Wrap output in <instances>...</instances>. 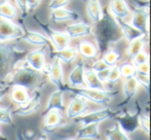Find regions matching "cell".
<instances>
[{
    "instance_id": "obj_1",
    "label": "cell",
    "mask_w": 151,
    "mask_h": 140,
    "mask_svg": "<svg viewBox=\"0 0 151 140\" xmlns=\"http://www.w3.org/2000/svg\"><path fill=\"white\" fill-rule=\"evenodd\" d=\"M92 36H95L97 42V51L103 54L109 49L110 45L118 42L123 36L114 17L110 13H104L101 21L94 24Z\"/></svg>"
},
{
    "instance_id": "obj_2",
    "label": "cell",
    "mask_w": 151,
    "mask_h": 140,
    "mask_svg": "<svg viewBox=\"0 0 151 140\" xmlns=\"http://www.w3.org/2000/svg\"><path fill=\"white\" fill-rule=\"evenodd\" d=\"M47 76L42 75V72L30 67L25 60L6 79L5 85L13 87V86H22L33 91L35 89H42L46 83Z\"/></svg>"
},
{
    "instance_id": "obj_3",
    "label": "cell",
    "mask_w": 151,
    "mask_h": 140,
    "mask_svg": "<svg viewBox=\"0 0 151 140\" xmlns=\"http://www.w3.org/2000/svg\"><path fill=\"white\" fill-rule=\"evenodd\" d=\"M25 50L9 43H0V87H4L9 76L25 60Z\"/></svg>"
},
{
    "instance_id": "obj_4",
    "label": "cell",
    "mask_w": 151,
    "mask_h": 140,
    "mask_svg": "<svg viewBox=\"0 0 151 140\" xmlns=\"http://www.w3.org/2000/svg\"><path fill=\"white\" fill-rule=\"evenodd\" d=\"M66 91L71 92L75 96H79L99 105H108L111 103L113 98L119 94V90H105V89H92L88 87H67Z\"/></svg>"
},
{
    "instance_id": "obj_5",
    "label": "cell",
    "mask_w": 151,
    "mask_h": 140,
    "mask_svg": "<svg viewBox=\"0 0 151 140\" xmlns=\"http://www.w3.org/2000/svg\"><path fill=\"white\" fill-rule=\"evenodd\" d=\"M34 19L36 20L37 24L40 25V27L42 29V31L46 33V36L51 41L52 45L54 46V49L56 51H60L63 49L69 47L71 38L67 36L65 32H62L60 30H57L55 28H53L51 25L47 23H42V20L38 19L37 17H34Z\"/></svg>"
},
{
    "instance_id": "obj_6",
    "label": "cell",
    "mask_w": 151,
    "mask_h": 140,
    "mask_svg": "<svg viewBox=\"0 0 151 140\" xmlns=\"http://www.w3.org/2000/svg\"><path fill=\"white\" fill-rule=\"evenodd\" d=\"M118 112L114 111L111 108H103L99 110L91 111L88 113H84V114L80 115V116L76 117L75 123H80L82 125H93V123H97L99 125L103 121L107 120V119H114Z\"/></svg>"
},
{
    "instance_id": "obj_7",
    "label": "cell",
    "mask_w": 151,
    "mask_h": 140,
    "mask_svg": "<svg viewBox=\"0 0 151 140\" xmlns=\"http://www.w3.org/2000/svg\"><path fill=\"white\" fill-rule=\"evenodd\" d=\"M136 111H123V112H118L116 114V116L114 117L117 125L122 129V131H124L126 134H132L137 132L140 129L139 125V114L142 110H141L140 106L137 107Z\"/></svg>"
},
{
    "instance_id": "obj_8",
    "label": "cell",
    "mask_w": 151,
    "mask_h": 140,
    "mask_svg": "<svg viewBox=\"0 0 151 140\" xmlns=\"http://www.w3.org/2000/svg\"><path fill=\"white\" fill-rule=\"evenodd\" d=\"M42 116H44L42 129H44V133L46 134L53 133L67 125V121L65 120L62 112L59 110H51L45 113Z\"/></svg>"
},
{
    "instance_id": "obj_9",
    "label": "cell",
    "mask_w": 151,
    "mask_h": 140,
    "mask_svg": "<svg viewBox=\"0 0 151 140\" xmlns=\"http://www.w3.org/2000/svg\"><path fill=\"white\" fill-rule=\"evenodd\" d=\"M24 34V29L13 21L0 19V43L21 38Z\"/></svg>"
},
{
    "instance_id": "obj_10",
    "label": "cell",
    "mask_w": 151,
    "mask_h": 140,
    "mask_svg": "<svg viewBox=\"0 0 151 140\" xmlns=\"http://www.w3.org/2000/svg\"><path fill=\"white\" fill-rule=\"evenodd\" d=\"M40 89H35L32 91V94L30 96L29 100L25 104L19 106L17 109L13 110V115H18V116H28L30 114L37 112L40 108Z\"/></svg>"
},
{
    "instance_id": "obj_11",
    "label": "cell",
    "mask_w": 151,
    "mask_h": 140,
    "mask_svg": "<svg viewBox=\"0 0 151 140\" xmlns=\"http://www.w3.org/2000/svg\"><path fill=\"white\" fill-rule=\"evenodd\" d=\"M51 62V69L49 73V79L51 80L53 84L57 87V89L64 90L66 91L68 85L66 84L64 79V73H63V67L61 65V61L57 58H52Z\"/></svg>"
},
{
    "instance_id": "obj_12",
    "label": "cell",
    "mask_w": 151,
    "mask_h": 140,
    "mask_svg": "<svg viewBox=\"0 0 151 140\" xmlns=\"http://www.w3.org/2000/svg\"><path fill=\"white\" fill-rule=\"evenodd\" d=\"M130 24L143 34L149 36V13L143 9H134L132 14Z\"/></svg>"
},
{
    "instance_id": "obj_13",
    "label": "cell",
    "mask_w": 151,
    "mask_h": 140,
    "mask_svg": "<svg viewBox=\"0 0 151 140\" xmlns=\"http://www.w3.org/2000/svg\"><path fill=\"white\" fill-rule=\"evenodd\" d=\"M23 29H24V34L20 40L26 41V42L29 43V44L35 45V46L46 47V48L50 49L51 51L55 50L54 46L52 45L51 41L49 40L45 34L40 33V32H37V31H34V30L26 29V28H23Z\"/></svg>"
},
{
    "instance_id": "obj_14",
    "label": "cell",
    "mask_w": 151,
    "mask_h": 140,
    "mask_svg": "<svg viewBox=\"0 0 151 140\" xmlns=\"http://www.w3.org/2000/svg\"><path fill=\"white\" fill-rule=\"evenodd\" d=\"M89 107V104L85 99L81 98L79 96H71L70 102L66 109V115L69 119H75L76 117L84 114Z\"/></svg>"
},
{
    "instance_id": "obj_15",
    "label": "cell",
    "mask_w": 151,
    "mask_h": 140,
    "mask_svg": "<svg viewBox=\"0 0 151 140\" xmlns=\"http://www.w3.org/2000/svg\"><path fill=\"white\" fill-rule=\"evenodd\" d=\"M64 32L70 38L92 36V26L85 23V22H77V23L66 26Z\"/></svg>"
},
{
    "instance_id": "obj_16",
    "label": "cell",
    "mask_w": 151,
    "mask_h": 140,
    "mask_svg": "<svg viewBox=\"0 0 151 140\" xmlns=\"http://www.w3.org/2000/svg\"><path fill=\"white\" fill-rule=\"evenodd\" d=\"M84 72H85V63L82 60L75 65L71 72L68 75V84L69 87H85L84 82Z\"/></svg>"
},
{
    "instance_id": "obj_17",
    "label": "cell",
    "mask_w": 151,
    "mask_h": 140,
    "mask_svg": "<svg viewBox=\"0 0 151 140\" xmlns=\"http://www.w3.org/2000/svg\"><path fill=\"white\" fill-rule=\"evenodd\" d=\"M25 61L30 67L36 70V71H42L45 63H46L44 47L40 49H36V50L27 52V54L25 56Z\"/></svg>"
},
{
    "instance_id": "obj_18",
    "label": "cell",
    "mask_w": 151,
    "mask_h": 140,
    "mask_svg": "<svg viewBox=\"0 0 151 140\" xmlns=\"http://www.w3.org/2000/svg\"><path fill=\"white\" fill-rule=\"evenodd\" d=\"M64 90L56 89L55 91H53L51 94L50 98L47 103L46 109H45V112L42 113V115L45 113L49 112L51 110H59L61 112H64L65 111V103H64Z\"/></svg>"
},
{
    "instance_id": "obj_19",
    "label": "cell",
    "mask_w": 151,
    "mask_h": 140,
    "mask_svg": "<svg viewBox=\"0 0 151 140\" xmlns=\"http://www.w3.org/2000/svg\"><path fill=\"white\" fill-rule=\"evenodd\" d=\"M114 20L116 21L118 27H119L120 30H121V33H122V36H123V38H125L128 43L132 42V41L137 40V38H142V36H145V34H143L142 32L139 31L137 28H134L132 24L124 21L123 19L114 18Z\"/></svg>"
},
{
    "instance_id": "obj_20",
    "label": "cell",
    "mask_w": 151,
    "mask_h": 140,
    "mask_svg": "<svg viewBox=\"0 0 151 140\" xmlns=\"http://www.w3.org/2000/svg\"><path fill=\"white\" fill-rule=\"evenodd\" d=\"M81 18L80 14L75 11H70L65 7L58 9H53L50 14V20L53 23H58V22L64 21H77Z\"/></svg>"
},
{
    "instance_id": "obj_21",
    "label": "cell",
    "mask_w": 151,
    "mask_h": 140,
    "mask_svg": "<svg viewBox=\"0 0 151 140\" xmlns=\"http://www.w3.org/2000/svg\"><path fill=\"white\" fill-rule=\"evenodd\" d=\"M139 84L137 82L136 78H126L123 81V92H124V99L121 102L120 106H124L127 103H129L132 99L134 98V96L137 94L139 89Z\"/></svg>"
},
{
    "instance_id": "obj_22",
    "label": "cell",
    "mask_w": 151,
    "mask_h": 140,
    "mask_svg": "<svg viewBox=\"0 0 151 140\" xmlns=\"http://www.w3.org/2000/svg\"><path fill=\"white\" fill-rule=\"evenodd\" d=\"M109 9L114 18H119L123 20L128 17L130 14L125 0H111L109 4Z\"/></svg>"
},
{
    "instance_id": "obj_23",
    "label": "cell",
    "mask_w": 151,
    "mask_h": 140,
    "mask_svg": "<svg viewBox=\"0 0 151 140\" xmlns=\"http://www.w3.org/2000/svg\"><path fill=\"white\" fill-rule=\"evenodd\" d=\"M78 56V51L76 47H67L60 51L53 50L50 52L51 58H57L65 63H71Z\"/></svg>"
},
{
    "instance_id": "obj_24",
    "label": "cell",
    "mask_w": 151,
    "mask_h": 140,
    "mask_svg": "<svg viewBox=\"0 0 151 140\" xmlns=\"http://www.w3.org/2000/svg\"><path fill=\"white\" fill-rule=\"evenodd\" d=\"M77 139H99V125H82L76 133Z\"/></svg>"
},
{
    "instance_id": "obj_25",
    "label": "cell",
    "mask_w": 151,
    "mask_h": 140,
    "mask_svg": "<svg viewBox=\"0 0 151 140\" xmlns=\"http://www.w3.org/2000/svg\"><path fill=\"white\" fill-rule=\"evenodd\" d=\"M78 54H80L85 59H93L97 56V48L93 43L89 41H81L77 46Z\"/></svg>"
},
{
    "instance_id": "obj_26",
    "label": "cell",
    "mask_w": 151,
    "mask_h": 140,
    "mask_svg": "<svg viewBox=\"0 0 151 140\" xmlns=\"http://www.w3.org/2000/svg\"><path fill=\"white\" fill-rule=\"evenodd\" d=\"M9 96L15 104L21 106L29 100L30 91L26 89L25 87H22V86H13L9 90Z\"/></svg>"
},
{
    "instance_id": "obj_27",
    "label": "cell",
    "mask_w": 151,
    "mask_h": 140,
    "mask_svg": "<svg viewBox=\"0 0 151 140\" xmlns=\"http://www.w3.org/2000/svg\"><path fill=\"white\" fill-rule=\"evenodd\" d=\"M87 14L93 23H97L104 16V9L99 0H88L87 3Z\"/></svg>"
},
{
    "instance_id": "obj_28",
    "label": "cell",
    "mask_w": 151,
    "mask_h": 140,
    "mask_svg": "<svg viewBox=\"0 0 151 140\" xmlns=\"http://www.w3.org/2000/svg\"><path fill=\"white\" fill-rule=\"evenodd\" d=\"M84 82L85 87L92 88V89H104V87H105V83H103L99 80L96 72H94L92 69H85Z\"/></svg>"
},
{
    "instance_id": "obj_29",
    "label": "cell",
    "mask_w": 151,
    "mask_h": 140,
    "mask_svg": "<svg viewBox=\"0 0 151 140\" xmlns=\"http://www.w3.org/2000/svg\"><path fill=\"white\" fill-rule=\"evenodd\" d=\"M147 42H148V36H142V38H137V40L132 41V42L128 43V46L125 50L126 55H127L128 58L132 59V57L136 56L139 52L144 50Z\"/></svg>"
},
{
    "instance_id": "obj_30",
    "label": "cell",
    "mask_w": 151,
    "mask_h": 140,
    "mask_svg": "<svg viewBox=\"0 0 151 140\" xmlns=\"http://www.w3.org/2000/svg\"><path fill=\"white\" fill-rule=\"evenodd\" d=\"M105 134L108 140H132L129 138V136H128V134L122 131V129L117 123H115L111 128L106 130Z\"/></svg>"
},
{
    "instance_id": "obj_31",
    "label": "cell",
    "mask_w": 151,
    "mask_h": 140,
    "mask_svg": "<svg viewBox=\"0 0 151 140\" xmlns=\"http://www.w3.org/2000/svg\"><path fill=\"white\" fill-rule=\"evenodd\" d=\"M101 59L108 67H113V65H117L118 61L121 59V54H120L119 51H116L114 49H108L103 54Z\"/></svg>"
},
{
    "instance_id": "obj_32",
    "label": "cell",
    "mask_w": 151,
    "mask_h": 140,
    "mask_svg": "<svg viewBox=\"0 0 151 140\" xmlns=\"http://www.w3.org/2000/svg\"><path fill=\"white\" fill-rule=\"evenodd\" d=\"M16 17H17V9L13 4H11V2L0 5V19L14 21Z\"/></svg>"
},
{
    "instance_id": "obj_33",
    "label": "cell",
    "mask_w": 151,
    "mask_h": 140,
    "mask_svg": "<svg viewBox=\"0 0 151 140\" xmlns=\"http://www.w3.org/2000/svg\"><path fill=\"white\" fill-rule=\"evenodd\" d=\"M119 72L120 76L123 79L134 77V75H136V67L132 62H124L119 67Z\"/></svg>"
},
{
    "instance_id": "obj_34",
    "label": "cell",
    "mask_w": 151,
    "mask_h": 140,
    "mask_svg": "<svg viewBox=\"0 0 151 140\" xmlns=\"http://www.w3.org/2000/svg\"><path fill=\"white\" fill-rule=\"evenodd\" d=\"M120 79H121V76H120L119 67L117 65L110 67L109 71H108L107 78H106V82H108L110 84H116L120 81Z\"/></svg>"
},
{
    "instance_id": "obj_35",
    "label": "cell",
    "mask_w": 151,
    "mask_h": 140,
    "mask_svg": "<svg viewBox=\"0 0 151 140\" xmlns=\"http://www.w3.org/2000/svg\"><path fill=\"white\" fill-rule=\"evenodd\" d=\"M0 123H5V125H14L13 108H11V107L0 108Z\"/></svg>"
},
{
    "instance_id": "obj_36",
    "label": "cell",
    "mask_w": 151,
    "mask_h": 140,
    "mask_svg": "<svg viewBox=\"0 0 151 140\" xmlns=\"http://www.w3.org/2000/svg\"><path fill=\"white\" fill-rule=\"evenodd\" d=\"M139 125L146 133L147 136L150 135V118L148 114H145L142 111L139 114Z\"/></svg>"
},
{
    "instance_id": "obj_37",
    "label": "cell",
    "mask_w": 151,
    "mask_h": 140,
    "mask_svg": "<svg viewBox=\"0 0 151 140\" xmlns=\"http://www.w3.org/2000/svg\"><path fill=\"white\" fill-rule=\"evenodd\" d=\"M149 62V55L147 52H145L144 50L139 52L136 56H134L132 58V63L134 67H139V65H143V63Z\"/></svg>"
},
{
    "instance_id": "obj_38",
    "label": "cell",
    "mask_w": 151,
    "mask_h": 140,
    "mask_svg": "<svg viewBox=\"0 0 151 140\" xmlns=\"http://www.w3.org/2000/svg\"><path fill=\"white\" fill-rule=\"evenodd\" d=\"M137 82H138L139 85L143 86V87L146 89L147 92H149V83H150V79H149V74H141L137 73L134 75Z\"/></svg>"
},
{
    "instance_id": "obj_39",
    "label": "cell",
    "mask_w": 151,
    "mask_h": 140,
    "mask_svg": "<svg viewBox=\"0 0 151 140\" xmlns=\"http://www.w3.org/2000/svg\"><path fill=\"white\" fill-rule=\"evenodd\" d=\"M69 1H70V0H51L50 4H49V9H50L51 11L62 9V7H65V5H66Z\"/></svg>"
},
{
    "instance_id": "obj_40",
    "label": "cell",
    "mask_w": 151,
    "mask_h": 140,
    "mask_svg": "<svg viewBox=\"0 0 151 140\" xmlns=\"http://www.w3.org/2000/svg\"><path fill=\"white\" fill-rule=\"evenodd\" d=\"M109 67H108V65L104 62V60L101 58L97 59V60L92 65V70L94 72H96V73H99V72H101V71H105V70L109 69Z\"/></svg>"
},
{
    "instance_id": "obj_41",
    "label": "cell",
    "mask_w": 151,
    "mask_h": 140,
    "mask_svg": "<svg viewBox=\"0 0 151 140\" xmlns=\"http://www.w3.org/2000/svg\"><path fill=\"white\" fill-rule=\"evenodd\" d=\"M21 137L23 138L24 140H33L34 138L36 137V132L33 131V130H26V131H23L20 133Z\"/></svg>"
},
{
    "instance_id": "obj_42",
    "label": "cell",
    "mask_w": 151,
    "mask_h": 140,
    "mask_svg": "<svg viewBox=\"0 0 151 140\" xmlns=\"http://www.w3.org/2000/svg\"><path fill=\"white\" fill-rule=\"evenodd\" d=\"M15 2L17 3L18 7L20 9V11L22 12L24 16H26L28 14L27 9V0H15Z\"/></svg>"
},
{
    "instance_id": "obj_43",
    "label": "cell",
    "mask_w": 151,
    "mask_h": 140,
    "mask_svg": "<svg viewBox=\"0 0 151 140\" xmlns=\"http://www.w3.org/2000/svg\"><path fill=\"white\" fill-rule=\"evenodd\" d=\"M42 0H27V9L28 12H33L40 7Z\"/></svg>"
},
{
    "instance_id": "obj_44",
    "label": "cell",
    "mask_w": 151,
    "mask_h": 140,
    "mask_svg": "<svg viewBox=\"0 0 151 140\" xmlns=\"http://www.w3.org/2000/svg\"><path fill=\"white\" fill-rule=\"evenodd\" d=\"M150 65L149 62H146V63H143V65H139V67H136V72L137 73H141V74H149L150 73Z\"/></svg>"
},
{
    "instance_id": "obj_45",
    "label": "cell",
    "mask_w": 151,
    "mask_h": 140,
    "mask_svg": "<svg viewBox=\"0 0 151 140\" xmlns=\"http://www.w3.org/2000/svg\"><path fill=\"white\" fill-rule=\"evenodd\" d=\"M11 87L9 86H4V87H0V101L2 100L5 96L9 92Z\"/></svg>"
},
{
    "instance_id": "obj_46",
    "label": "cell",
    "mask_w": 151,
    "mask_h": 140,
    "mask_svg": "<svg viewBox=\"0 0 151 140\" xmlns=\"http://www.w3.org/2000/svg\"><path fill=\"white\" fill-rule=\"evenodd\" d=\"M17 138H18V140H24L23 138L21 137V135H20V133H18V134H17ZM37 140H49L48 135H47L46 133H42V135L40 136V138H38Z\"/></svg>"
},
{
    "instance_id": "obj_47",
    "label": "cell",
    "mask_w": 151,
    "mask_h": 140,
    "mask_svg": "<svg viewBox=\"0 0 151 140\" xmlns=\"http://www.w3.org/2000/svg\"><path fill=\"white\" fill-rule=\"evenodd\" d=\"M0 140H7V138L1 133V130H0Z\"/></svg>"
},
{
    "instance_id": "obj_48",
    "label": "cell",
    "mask_w": 151,
    "mask_h": 140,
    "mask_svg": "<svg viewBox=\"0 0 151 140\" xmlns=\"http://www.w3.org/2000/svg\"><path fill=\"white\" fill-rule=\"evenodd\" d=\"M9 2V0H0V5H2V4H5V3Z\"/></svg>"
},
{
    "instance_id": "obj_49",
    "label": "cell",
    "mask_w": 151,
    "mask_h": 140,
    "mask_svg": "<svg viewBox=\"0 0 151 140\" xmlns=\"http://www.w3.org/2000/svg\"><path fill=\"white\" fill-rule=\"evenodd\" d=\"M62 140H79L77 138H73V137H66V138H63Z\"/></svg>"
}]
</instances>
